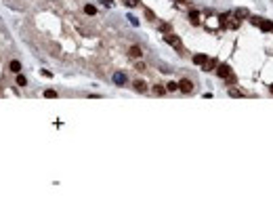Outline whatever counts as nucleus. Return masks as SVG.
<instances>
[{
  "label": "nucleus",
  "instance_id": "nucleus-1",
  "mask_svg": "<svg viewBox=\"0 0 273 204\" xmlns=\"http://www.w3.org/2000/svg\"><path fill=\"white\" fill-rule=\"evenodd\" d=\"M164 40L168 42L170 46H175L179 53H183V44H181V38L177 36V34H164Z\"/></svg>",
  "mask_w": 273,
  "mask_h": 204
},
{
  "label": "nucleus",
  "instance_id": "nucleus-2",
  "mask_svg": "<svg viewBox=\"0 0 273 204\" xmlns=\"http://www.w3.org/2000/svg\"><path fill=\"white\" fill-rule=\"evenodd\" d=\"M111 82H114L116 86H126V84H128V78H126V74H124V72H114Z\"/></svg>",
  "mask_w": 273,
  "mask_h": 204
},
{
  "label": "nucleus",
  "instance_id": "nucleus-3",
  "mask_svg": "<svg viewBox=\"0 0 273 204\" xmlns=\"http://www.w3.org/2000/svg\"><path fill=\"white\" fill-rule=\"evenodd\" d=\"M179 90H181V93H185V95H191V93H193V82L187 80V78H185V80H181V82H179Z\"/></svg>",
  "mask_w": 273,
  "mask_h": 204
},
{
  "label": "nucleus",
  "instance_id": "nucleus-4",
  "mask_svg": "<svg viewBox=\"0 0 273 204\" xmlns=\"http://www.w3.org/2000/svg\"><path fill=\"white\" fill-rule=\"evenodd\" d=\"M217 74H219L221 78H229V76H231V67H229L227 63H219V65H217Z\"/></svg>",
  "mask_w": 273,
  "mask_h": 204
},
{
  "label": "nucleus",
  "instance_id": "nucleus-5",
  "mask_svg": "<svg viewBox=\"0 0 273 204\" xmlns=\"http://www.w3.org/2000/svg\"><path fill=\"white\" fill-rule=\"evenodd\" d=\"M133 86H135V90H136V93H147V82H145V80H141V78L133 82Z\"/></svg>",
  "mask_w": 273,
  "mask_h": 204
},
{
  "label": "nucleus",
  "instance_id": "nucleus-6",
  "mask_svg": "<svg viewBox=\"0 0 273 204\" xmlns=\"http://www.w3.org/2000/svg\"><path fill=\"white\" fill-rule=\"evenodd\" d=\"M259 28H261L263 32H273V21H269V19H261Z\"/></svg>",
  "mask_w": 273,
  "mask_h": 204
},
{
  "label": "nucleus",
  "instance_id": "nucleus-7",
  "mask_svg": "<svg viewBox=\"0 0 273 204\" xmlns=\"http://www.w3.org/2000/svg\"><path fill=\"white\" fill-rule=\"evenodd\" d=\"M193 63H195V65H206V63H208V57L202 55V53H198V55H193Z\"/></svg>",
  "mask_w": 273,
  "mask_h": 204
},
{
  "label": "nucleus",
  "instance_id": "nucleus-8",
  "mask_svg": "<svg viewBox=\"0 0 273 204\" xmlns=\"http://www.w3.org/2000/svg\"><path fill=\"white\" fill-rule=\"evenodd\" d=\"M227 28H231V30H237V28H239V17H237V15H235V17H231V15H229Z\"/></svg>",
  "mask_w": 273,
  "mask_h": 204
},
{
  "label": "nucleus",
  "instance_id": "nucleus-9",
  "mask_svg": "<svg viewBox=\"0 0 273 204\" xmlns=\"http://www.w3.org/2000/svg\"><path fill=\"white\" fill-rule=\"evenodd\" d=\"M128 55H130V57H133V59H139V57H141V55H143V51H141V46H130V48H128Z\"/></svg>",
  "mask_w": 273,
  "mask_h": 204
},
{
  "label": "nucleus",
  "instance_id": "nucleus-10",
  "mask_svg": "<svg viewBox=\"0 0 273 204\" xmlns=\"http://www.w3.org/2000/svg\"><path fill=\"white\" fill-rule=\"evenodd\" d=\"M227 93H229V97H246V93L239 90V88H235V86H229Z\"/></svg>",
  "mask_w": 273,
  "mask_h": 204
},
{
  "label": "nucleus",
  "instance_id": "nucleus-11",
  "mask_svg": "<svg viewBox=\"0 0 273 204\" xmlns=\"http://www.w3.org/2000/svg\"><path fill=\"white\" fill-rule=\"evenodd\" d=\"M217 65H219V61H217V59H208V63H206V65H202V70H204V72H212Z\"/></svg>",
  "mask_w": 273,
  "mask_h": 204
},
{
  "label": "nucleus",
  "instance_id": "nucleus-12",
  "mask_svg": "<svg viewBox=\"0 0 273 204\" xmlns=\"http://www.w3.org/2000/svg\"><path fill=\"white\" fill-rule=\"evenodd\" d=\"M189 21H191L193 25H198V23H200V13H198V11H189Z\"/></svg>",
  "mask_w": 273,
  "mask_h": 204
},
{
  "label": "nucleus",
  "instance_id": "nucleus-13",
  "mask_svg": "<svg viewBox=\"0 0 273 204\" xmlns=\"http://www.w3.org/2000/svg\"><path fill=\"white\" fill-rule=\"evenodd\" d=\"M8 67H11V72H15V74H19V72H21V63H19L17 59H13V61L8 63Z\"/></svg>",
  "mask_w": 273,
  "mask_h": 204
},
{
  "label": "nucleus",
  "instance_id": "nucleus-14",
  "mask_svg": "<svg viewBox=\"0 0 273 204\" xmlns=\"http://www.w3.org/2000/svg\"><path fill=\"white\" fill-rule=\"evenodd\" d=\"M164 93H166V86H162V84H156V86H153V95L160 97V95H164Z\"/></svg>",
  "mask_w": 273,
  "mask_h": 204
},
{
  "label": "nucleus",
  "instance_id": "nucleus-15",
  "mask_svg": "<svg viewBox=\"0 0 273 204\" xmlns=\"http://www.w3.org/2000/svg\"><path fill=\"white\" fill-rule=\"evenodd\" d=\"M44 97H46V99H57V90H53V88H46V90H44Z\"/></svg>",
  "mask_w": 273,
  "mask_h": 204
},
{
  "label": "nucleus",
  "instance_id": "nucleus-16",
  "mask_svg": "<svg viewBox=\"0 0 273 204\" xmlns=\"http://www.w3.org/2000/svg\"><path fill=\"white\" fill-rule=\"evenodd\" d=\"M166 90H170V93L179 90V82H168V84H166Z\"/></svg>",
  "mask_w": 273,
  "mask_h": 204
},
{
  "label": "nucleus",
  "instance_id": "nucleus-17",
  "mask_svg": "<svg viewBox=\"0 0 273 204\" xmlns=\"http://www.w3.org/2000/svg\"><path fill=\"white\" fill-rule=\"evenodd\" d=\"M84 13H86V15H97V8H95L92 4H86V6H84Z\"/></svg>",
  "mask_w": 273,
  "mask_h": 204
},
{
  "label": "nucleus",
  "instance_id": "nucleus-18",
  "mask_svg": "<svg viewBox=\"0 0 273 204\" xmlns=\"http://www.w3.org/2000/svg\"><path fill=\"white\" fill-rule=\"evenodd\" d=\"M17 86H25V84H27V80H25V76H21V74H19V76H17Z\"/></svg>",
  "mask_w": 273,
  "mask_h": 204
},
{
  "label": "nucleus",
  "instance_id": "nucleus-19",
  "mask_svg": "<svg viewBox=\"0 0 273 204\" xmlns=\"http://www.w3.org/2000/svg\"><path fill=\"white\" fill-rule=\"evenodd\" d=\"M124 4L133 8V6H139V4H141V0H124Z\"/></svg>",
  "mask_w": 273,
  "mask_h": 204
},
{
  "label": "nucleus",
  "instance_id": "nucleus-20",
  "mask_svg": "<svg viewBox=\"0 0 273 204\" xmlns=\"http://www.w3.org/2000/svg\"><path fill=\"white\" fill-rule=\"evenodd\" d=\"M160 32H164V34H170V25H168V23H160Z\"/></svg>",
  "mask_w": 273,
  "mask_h": 204
},
{
  "label": "nucleus",
  "instance_id": "nucleus-21",
  "mask_svg": "<svg viewBox=\"0 0 273 204\" xmlns=\"http://www.w3.org/2000/svg\"><path fill=\"white\" fill-rule=\"evenodd\" d=\"M126 17H128V21H130V25H135V28H136V25H139V19H136L135 15H126Z\"/></svg>",
  "mask_w": 273,
  "mask_h": 204
},
{
  "label": "nucleus",
  "instance_id": "nucleus-22",
  "mask_svg": "<svg viewBox=\"0 0 273 204\" xmlns=\"http://www.w3.org/2000/svg\"><path fill=\"white\" fill-rule=\"evenodd\" d=\"M145 15H147V19H149V21H153V19H156V15H153V11H151V8H145Z\"/></svg>",
  "mask_w": 273,
  "mask_h": 204
},
{
  "label": "nucleus",
  "instance_id": "nucleus-23",
  "mask_svg": "<svg viewBox=\"0 0 273 204\" xmlns=\"http://www.w3.org/2000/svg\"><path fill=\"white\" fill-rule=\"evenodd\" d=\"M237 17H239V19L248 17V11H244V8H237Z\"/></svg>",
  "mask_w": 273,
  "mask_h": 204
},
{
  "label": "nucleus",
  "instance_id": "nucleus-24",
  "mask_svg": "<svg viewBox=\"0 0 273 204\" xmlns=\"http://www.w3.org/2000/svg\"><path fill=\"white\" fill-rule=\"evenodd\" d=\"M101 2H103V6H107V8L114 6V0H101Z\"/></svg>",
  "mask_w": 273,
  "mask_h": 204
},
{
  "label": "nucleus",
  "instance_id": "nucleus-25",
  "mask_svg": "<svg viewBox=\"0 0 273 204\" xmlns=\"http://www.w3.org/2000/svg\"><path fill=\"white\" fill-rule=\"evenodd\" d=\"M40 74H42V76H46V78H50V76H53V74H50L48 70H40Z\"/></svg>",
  "mask_w": 273,
  "mask_h": 204
},
{
  "label": "nucleus",
  "instance_id": "nucleus-26",
  "mask_svg": "<svg viewBox=\"0 0 273 204\" xmlns=\"http://www.w3.org/2000/svg\"><path fill=\"white\" fill-rule=\"evenodd\" d=\"M269 90H271V95H273V84H271V86H269Z\"/></svg>",
  "mask_w": 273,
  "mask_h": 204
},
{
  "label": "nucleus",
  "instance_id": "nucleus-27",
  "mask_svg": "<svg viewBox=\"0 0 273 204\" xmlns=\"http://www.w3.org/2000/svg\"><path fill=\"white\" fill-rule=\"evenodd\" d=\"M177 2H187V0H177Z\"/></svg>",
  "mask_w": 273,
  "mask_h": 204
}]
</instances>
